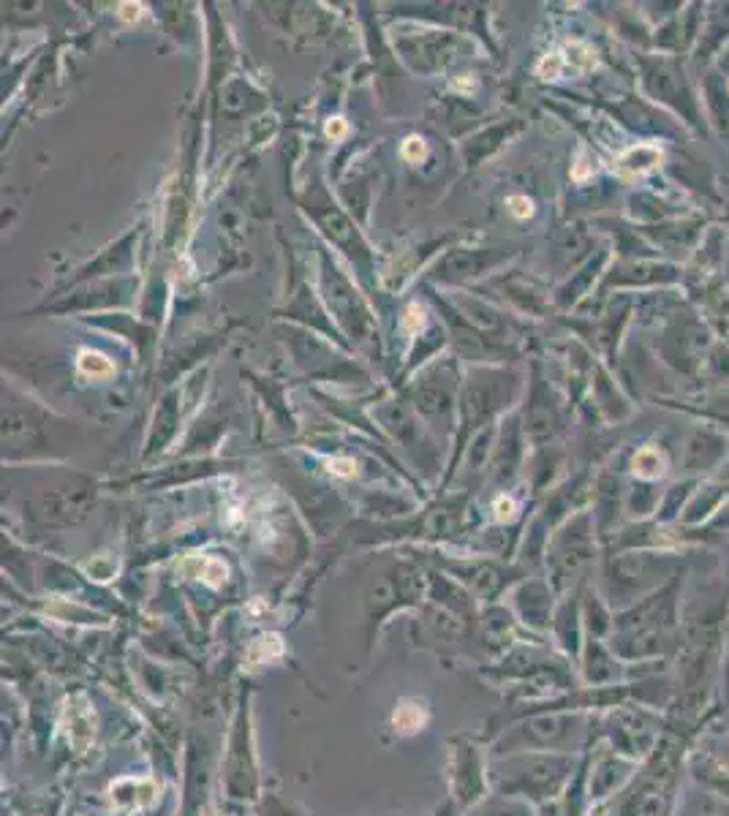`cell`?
Here are the masks:
<instances>
[{
    "mask_svg": "<svg viewBox=\"0 0 729 816\" xmlns=\"http://www.w3.org/2000/svg\"><path fill=\"white\" fill-rule=\"evenodd\" d=\"M425 724V708L419 702H403L398 710H395V727L400 732H417L419 727Z\"/></svg>",
    "mask_w": 729,
    "mask_h": 816,
    "instance_id": "cell-6",
    "label": "cell"
},
{
    "mask_svg": "<svg viewBox=\"0 0 729 816\" xmlns=\"http://www.w3.org/2000/svg\"><path fill=\"white\" fill-rule=\"evenodd\" d=\"M661 161V150L651 145H637L632 150H626L618 161L615 169L623 175H642V172H651L653 166Z\"/></svg>",
    "mask_w": 729,
    "mask_h": 816,
    "instance_id": "cell-1",
    "label": "cell"
},
{
    "mask_svg": "<svg viewBox=\"0 0 729 816\" xmlns=\"http://www.w3.org/2000/svg\"><path fill=\"white\" fill-rule=\"evenodd\" d=\"M327 468H330V474H335V476L357 474V463L349 460V457H332V460H327Z\"/></svg>",
    "mask_w": 729,
    "mask_h": 816,
    "instance_id": "cell-12",
    "label": "cell"
},
{
    "mask_svg": "<svg viewBox=\"0 0 729 816\" xmlns=\"http://www.w3.org/2000/svg\"><path fill=\"white\" fill-rule=\"evenodd\" d=\"M142 11H145V6L142 3H120V11H117V17L123 22H137L139 17H142Z\"/></svg>",
    "mask_w": 729,
    "mask_h": 816,
    "instance_id": "cell-14",
    "label": "cell"
},
{
    "mask_svg": "<svg viewBox=\"0 0 729 816\" xmlns=\"http://www.w3.org/2000/svg\"><path fill=\"white\" fill-rule=\"evenodd\" d=\"M493 509H496V520H501V523L512 520V517H515V512H517L515 501H512V498H506V496L496 498V506H493Z\"/></svg>",
    "mask_w": 729,
    "mask_h": 816,
    "instance_id": "cell-13",
    "label": "cell"
},
{
    "mask_svg": "<svg viewBox=\"0 0 729 816\" xmlns=\"http://www.w3.org/2000/svg\"><path fill=\"white\" fill-rule=\"evenodd\" d=\"M196 574H199L207 585L218 588V585L226 583V574H229V569H226L224 561H218V558H205V561H199V572Z\"/></svg>",
    "mask_w": 729,
    "mask_h": 816,
    "instance_id": "cell-7",
    "label": "cell"
},
{
    "mask_svg": "<svg viewBox=\"0 0 729 816\" xmlns=\"http://www.w3.org/2000/svg\"><path fill=\"white\" fill-rule=\"evenodd\" d=\"M425 327V308L422 305H409L406 308V316H403V330L409 332V335H414V332H419Z\"/></svg>",
    "mask_w": 729,
    "mask_h": 816,
    "instance_id": "cell-9",
    "label": "cell"
},
{
    "mask_svg": "<svg viewBox=\"0 0 729 816\" xmlns=\"http://www.w3.org/2000/svg\"><path fill=\"white\" fill-rule=\"evenodd\" d=\"M506 207H509V213L515 215V218H528V215H534V202H531L528 196H509V199H506Z\"/></svg>",
    "mask_w": 729,
    "mask_h": 816,
    "instance_id": "cell-10",
    "label": "cell"
},
{
    "mask_svg": "<svg viewBox=\"0 0 729 816\" xmlns=\"http://www.w3.org/2000/svg\"><path fill=\"white\" fill-rule=\"evenodd\" d=\"M324 131H327L330 139H343V136L349 134V126H346V120H343V117H332Z\"/></svg>",
    "mask_w": 729,
    "mask_h": 816,
    "instance_id": "cell-15",
    "label": "cell"
},
{
    "mask_svg": "<svg viewBox=\"0 0 729 816\" xmlns=\"http://www.w3.org/2000/svg\"><path fill=\"white\" fill-rule=\"evenodd\" d=\"M400 156L406 158V161H419V158L425 156V142L419 136H409L403 142V147H400Z\"/></svg>",
    "mask_w": 729,
    "mask_h": 816,
    "instance_id": "cell-11",
    "label": "cell"
},
{
    "mask_svg": "<svg viewBox=\"0 0 729 816\" xmlns=\"http://www.w3.org/2000/svg\"><path fill=\"white\" fill-rule=\"evenodd\" d=\"M281 651H283L281 637H275V634H267V637H262V640H256L251 645V659L262 661L264 656H267V659H273V656H278Z\"/></svg>",
    "mask_w": 729,
    "mask_h": 816,
    "instance_id": "cell-8",
    "label": "cell"
},
{
    "mask_svg": "<svg viewBox=\"0 0 729 816\" xmlns=\"http://www.w3.org/2000/svg\"><path fill=\"white\" fill-rule=\"evenodd\" d=\"M77 702L79 700L69 702V710H66V716H69V724H71L69 740L77 748H85L88 746V740L93 738V721H90V716H88V708H85V705L79 708Z\"/></svg>",
    "mask_w": 729,
    "mask_h": 816,
    "instance_id": "cell-2",
    "label": "cell"
},
{
    "mask_svg": "<svg viewBox=\"0 0 729 816\" xmlns=\"http://www.w3.org/2000/svg\"><path fill=\"white\" fill-rule=\"evenodd\" d=\"M561 60H564V68H572V71H588V68L596 66V58H593V49L574 41V44H566L564 52H558Z\"/></svg>",
    "mask_w": 729,
    "mask_h": 816,
    "instance_id": "cell-4",
    "label": "cell"
},
{
    "mask_svg": "<svg viewBox=\"0 0 729 816\" xmlns=\"http://www.w3.org/2000/svg\"><path fill=\"white\" fill-rule=\"evenodd\" d=\"M79 373L82 376H90V379H107V376H112L115 373V365H112V360H107L104 354H98V351H82L79 354Z\"/></svg>",
    "mask_w": 729,
    "mask_h": 816,
    "instance_id": "cell-3",
    "label": "cell"
},
{
    "mask_svg": "<svg viewBox=\"0 0 729 816\" xmlns=\"http://www.w3.org/2000/svg\"><path fill=\"white\" fill-rule=\"evenodd\" d=\"M632 471L637 476H642V479H656V476H661V471H664V460H661V455L656 449L645 447L634 455Z\"/></svg>",
    "mask_w": 729,
    "mask_h": 816,
    "instance_id": "cell-5",
    "label": "cell"
}]
</instances>
